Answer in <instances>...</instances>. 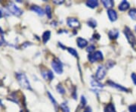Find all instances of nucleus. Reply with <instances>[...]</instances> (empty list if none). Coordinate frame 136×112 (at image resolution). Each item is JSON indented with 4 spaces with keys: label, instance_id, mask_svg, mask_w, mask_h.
Wrapping results in <instances>:
<instances>
[{
    "label": "nucleus",
    "instance_id": "32",
    "mask_svg": "<svg viewBox=\"0 0 136 112\" xmlns=\"http://www.w3.org/2000/svg\"><path fill=\"white\" fill-rule=\"evenodd\" d=\"M83 112H92V109H91L90 107H87L86 109L84 110V111Z\"/></svg>",
    "mask_w": 136,
    "mask_h": 112
},
{
    "label": "nucleus",
    "instance_id": "24",
    "mask_svg": "<svg viewBox=\"0 0 136 112\" xmlns=\"http://www.w3.org/2000/svg\"><path fill=\"white\" fill-rule=\"evenodd\" d=\"M67 50H68V52H70V54H71L73 56H74V57H76V58L78 57V52H76V49H74L73 48H68Z\"/></svg>",
    "mask_w": 136,
    "mask_h": 112
},
{
    "label": "nucleus",
    "instance_id": "30",
    "mask_svg": "<svg viewBox=\"0 0 136 112\" xmlns=\"http://www.w3.org/2000/svg\"><path fill=\"white\" fill-rule=\"evenodd\" d=\"M131 77H132V80L133 81V83L135 85H136V74L135 73H132V75H131Z\"/></svg>",
    "mask_w": 136,
    "mask_h": 112
},
{
    "label": "nucleus",
    "instance_id": "23",
    "mask_svg": "<svg viewBox=\"0 0 136 112\" xmlns=\"http://www.w3.org/2000/svg\"><path fill=\"white\" fill-rule=\"evenodd\" d=\"M57 91L60 94H61V95H63V94H64L65 93L64 88L63 87V86H62L61 84H58L57 86Z\"/></svg>",
    "mask_w": 136,
    "mask_h": 112
},
{
    "label": "nucleus",
    "instance_id": "12",
    "mask_svg": "<svg viewBox=\"0 0 136 112\" xmlns=\"http://www.w3.org/2000/svg\"><path fill=\"white\" fill-rule=\"evenodd\" d=\"M129 7H130V5L127 1H122L119 5V10L124 12V11H126L127 9H129Z\"/></svg>",
    "mask_w": 136,
    "mask_h": 112
},
{
    "label": "nucleus",
    "instance_id": "19",
    "mask_svg": "<svg viewBox=\"0 0 136 112\" xmlns=\"http://www.w3.org/2000/svg\"><path fill=\"white\" fill-rule=\"evenodd\" d=\"M91 84H92V86L93 87H98V88H103V87H104V85H103V84H101L100 83H99L98 81L95 80H92Z\"/></svg>",
    "mask_w": 136,
    "mask_h": 112
},
{
    "label": "nucleus",
    "instance_id": "14",
    "mask_svg": "<svg viewBox=\"0 0 136 112\" xmlns=\"http://www.w3.org/2000/svg\"><path fill=\"white\" fill-rule=\"evenodd\" d=\"M102 3H103L104 6L106 8H108V9H111V8L114 5V2L111 1V0H103Z\"/></svg>",
    "mask_w": 136,
    "mask_h": 112
},
{
    "label": "nucleus",
    "instance_id": "15",
    "mask_svg": "<svg viewBox=\"0 0 136 112\" xmlns=\"http://www.w3.org/2000/svg\"><path fill=\"white\" fill-rule=\"evenodd\" d=\"M108 36L110 39H116L119 36V31L117 30H111L109 31Z\"/></svg>",
    "mask_w": 136,
    "mask_h": 112
},
{
    "label": "nucleus",
    "instance_id": "4",
    "mask_svg": "<svg viewBox=\"0 0 136 112\" xmlns=\"http://www.w3.org/2000/svg\"><path fill=\"white\" fill-rule=\"evenodd\" d=\"M106 74H107V68L104 65H99L95 74L96 79L98 80H102L106 76Z\"/></svg>",
    "mask_w": 136,
    "mask_h": 112
},
{
    "label": "nucleus",
    "instance_id": "11",
    "mask_svg": "<svg viewBox=\"0 0 136 112\" xmlns=\"http://www.w3.org/2000/svg\"><path fill=\"white\" fill-rule=\"evenodd\" d=\"M30 9L32 11L35 12L36 14H38V15H39V16H41V17H43V15H44V13H45L44 11L43 10V8L37 6V5H33L32 7L30 8Z\"/></svg>",
    "mask_w": 136,
    "mask_h": 112
},
{
    "label": "nucleus",
    "instance_id": "28",
    "mask_svg": "<svg viewBox=\"0 0 136 112\" xmlns=\"http://www.w3.org/2000/svg\"><path fill=\"white\" fill-rule=\"evenodd\" d=\"M86 98H85V96H82V97H81V105H82V106H85L86 104Z\"/></svg>",
    "mask_w": 136,
    "mask_h": 112
},
{
    "label": "nucleus",
    "instance_id": "22",
    "mask_svg": "<svg viewBox=\"0 0 136 112\" xmlns=\"http://www.w3.org/2000/svg\"><path fill=\"white\" fill-rule=\"evenodd\" d=\"M45 13L47 14V17L51 19V8L50 5H47V6H45Z\"/></svg>",
    "mask_w": 136,
    "mask_h": 112
},
{
    "label": "nucleus",
    "instance_id": "7",
    "mask_svg": "<svg viewBox=\"0 0 136 112\" xmlns=\"http://www.w3.org/2000/svg\"><path fill=\"white\" fill-rule=\"evenodd\" d=\"M67 24L68 27L70 28H79L80 27V23L79 21L74 18H70L67 19Z\"/></svg>",
    "mask_w": 136,
    "mask_h": 112
},
{
    "label": "nucleus",
    "instance_id": "26",
    "mask_svg": "<svg viewBox=\"0 0 136 112\" xmlns=\"http://www.w3.org/2000/svg\"><path fill=\"white\" fill-rule=\"evenodd\" d=\"M53 78H54V74H53L52 71L51 70H49L48 71V79L49 80H52Z\"/></svg>",
    "mask_w": 136,
    "mask_h": 112
},
{
    "label": "nucleus",
    "instance_id": "17",
    "mask_svg": "<svg viewBox=\"0 0 136 112\" xmlns=\"http://www.w3.org/2000/svg\"><path fill=\"white\" fill-rule=\"evenodd\" d=\"M105 112H116V109H115V106L114 104L110 103L106 106L105 109H104Z\"/></svg>",
    "mask_w": 136,
    "mask_h": 112
},
{
    "label": "nucleus",
    "instance_id": "18",
    "mask_svg": "<svg viewBox=\"0 0 136 112\" xmlns=\"http://www.w3.org/2000/svg\"><path fill=\"white\" fill-rule=\"evenodd\" d=\"M129 17L132 19V20H136V8H132L129 12Z\"/></svg>",
    "mask_w": 136,
    "mask_h": 112
},
{
    "label": "nucleus",
    "instance_id": "34",
    "mask_svg": "<svg viewBox=\"0 0 136 112\" xmlns=\"http://www.w3.org/2000/svg\"><path fill=\"white\" fill-rule=\"evenodd\" d=\"M135 32H136V25H135Z\"/></svg>",
    "mask_w": 136,
    "mask_h": 112
},
{
    "label": "nucleus",
    "instance_id": "13",
    "mask_svg": "<svg viewBox=\"0 0 136 112\" xmlns=\"http://www.w3.org/2000/svg\"><path fill=\"white\" fill-rule=\"evenodd\" d=\"M86 5L91 8H94L98 6V2L96 0H88L86 2Z\"/></svg>",
    "mask_w": 136,
    "mask_h": 112
},
{
    "label": "nucleus",
    "instance_id": "9",
    "mask_svg": "<svg viewBox=\"0 0 136 112\" xmlns=\"http://www.w3.org/2000/svg\"><path fill=\"white\" fill-rule=\"evenodd\" d=\"M108 15L110 21H116L117 20V13L114 9H108Z\"/></svg>",
    "mask_w": 136,
    "mask_h": 112
},
{
    "label": "nucleus",
    "instance_id": "27",
    "mask_svg": "<svg viewBox=\"0 0 136 112\" xmlns=\"http://www.w3.org/2000/svg\"><path fill=\"white\" fill-rule=\"evenodd\" d=\"M129 112H136V105H132L129 108Z\"/></svg>",
    "mask_w": 136,
    "mask_h": 112
},
{
    "label": "nucleus",
    "instance_id": "3",
    "mask_svg": "<svg viewBox=\"0 0 136 112\" xmlns=\"http://www.w3.org/2000/svg\"><path fill=\"white\" fill-rule=\"evenodd\" d=\"M51 67L57 74H61L63 73V64L59 59H55L52 61Z\"/></svg>",
    "mask_w": 136,
    "mask_h": 112
},
{
    "label": "nucleus",
    "instance_id": "33",
    "mask_svg": "<svg viewBox=\"0 0 136 112\" xmlns=\"http://www.w3.org/2000/svg\"><path fill=\"white\" fill-rule=\"evenodd\" d=\"M2 17V11L0 10V18H1Z\"/></svg>",
    "mask_w": 136,
    "mask_h": 112
},
{
    "label": "nucleus",
    "instance_id": "31",
    "mask_svg": "<svg viewBox=\"0 0 136 112\" xmlns=\"http://www.w3.org/2000/svg\"><path fill=\"white\" fill-rule=\"evenodd\" d=\"M64 0H61V1H58V0H55L54 1V3L55 4H57V5H61V4H62V3H64Z\"/></svg>",
    "mask_w": 136,
    "mask_h": 112
},
{
    "label": "nucleus",
    "instance_id": "16",
    "mask_svg": "<svg viewBox=\"0 0 136 112\" xmlns=\"http://www.w3.org/2000/svg\"><path fill=\"white\" fill-rule=\"evenodd\" d=\"M50 36H51V32L49 30H47V31H45L44 33L43 34V43H46V42H48L49 40V39H50Z\"/></svg>",
    "mask_w": 136,
    "mask_h": 112
},
{
    "label": "nucleus",
    "instance_id": "25",
    "mask_svg": "<svg viewBox=\"0 0 136 112\" xmlns=\"http://www.w3.org/2000/svg\"><path fill=\"white\" fill-rule=\"evenodd\" d=\"M61 108L64 111V112H70V108L66 103H62L61 105Z\"/></svg>",
    "mask_w": 136,
    "mask_h": 112
},
{
    "label": "nucleus",
    "instance_id": "35",
    "mask_svg": "<svg viewBox=\"0 0 136 112\" xmlns=\"http://www.w3.org/2000/svg\"><path fill=\"white\" fill-rule=\"evenodd\" d=\"M0 105H2V102H1V100H0Z\"/></svg>",
    "mask_w": 136,
    "mask_h": 112
},
{
    "label": "nucleus",
    "instance_id": "1",
    "mask_svg": "<svg viewBox=\"0 0 136 112\" xmlns=\"http://www.w3.org/2000/svg\"><path fill=\"white\" fill-rule=\"evenodd\" d=\"M16 77H17L18 83L21 85V87H23V89H28V90H32V88H31L30 83L29 82V80L24 74H23V73H17L16 74Z\"/></svg>",
    "mask_w": 136,
    "mask_h": 112
},
{
    "label": "nucleus",
    "instance_id": "20",
    "mask_svg": "<svg viewBox=\"0 0 136 112\" xmlns=\"http://www.w3.org/2000/svg\"><path fill=\"white\" fill-rule=\"evenodd\" d=\"M87 24H88V25L89 26V27H95L96 26H97V21H95V20H94L92 18H91V19H89L88 22H87Z\"/></svg>",
    "mask_w": 136,
    "mask_h": 112
},
{
    "label": "nucleus",
    "instance_id": "21",
    "mask_svg": "<svg viewBox=\"0 0 136 112\" xmlns=\"http://www.w3.org/2000/svg\"><path fill=\"white\" fill-rule=\"evenodd\" d=\"M47 94H48V96H49V99L51 100V103L54 105V106L55 107V108H57V102H56V100L55 99V98L52 96V95L49 92H47Z\"/></svg>",
    "mask_w": 136,
    "mask_h": 112
},
{
    "label": "nucleus",
    "instance_id": "29",
    "mask_svg": "<svg viewBox=\"0 0 136 112\" xmlns=\"http://www.w3.org/2000/svg\"><path fill=\"white\" fill-rule=\"evenodd\" d=\"M94 49H95L94 46H93V45H91V46H89L88 47V49H87V52L90 53V52H92Z\"/></svg>",
    "mask_w": 136,
    "mask_h": 112
},
{
    "label": "nucleus",
    "instance_id": "10",
    "mask_svg": "<svg viewBox=\"0 0 136 112\" xmlns=\"http://www.w3.org/2000/svg\"><path fill=\"white\" fill-rule=\"evenodd\" d=\"M76 42H77L78 46H79V48H81V49L85 48V47L87 46V45H88V41L86 40H85V39H83V38H81V37L77 38Z\"/></svg>",
    "mask_w": 136,
    "mask_h": 112
},
{
    "label": "nucleus",
    "instance_id": "5",
    "mask_svg": "<svg viewBox=\"0 0 136 112\" xmlns=\"http://www.w3.org/2000/svg\"><path fill=\"white\" fill-rule=\"evenodd\" d=\"M89 61H91L92 63H94V62H96L98 61H101L104 59V56H103V54L102 52H100V51H97L95 52H94L93 54H90L88 55V57Z\"/></svg>",
    "mask_w": 136,
    "mask_h": 112
},
{
    "label": "nucleus",
    "instance_id": "6",
    "mask_svg": "<svg viewBox=\"0 0 136 112\" xmlns=\"http://www.w3.org/2000/svg\"><path fill=\"white\" fill-rule=\"evenodd\" d=\"M8 8L9 12H10L11 14L15 15V16H20V15H21L22 13H23L21 10L17 7L14 3H13V2H10V3L8 4Z\"/></svg>",
    "mask_w": 136,
    "mask_h": 112
},
{
    "label": "nucleus",
    "instance_id": "8",
    "mask_svg": "<svg viewBox=\"0 0 136 112\" xmlns=\"http://www.w3.org/2000/svg\"><path fill=\"white\" fill-rule=\"evenodd\" d=\"M107 83L109 85V86H110L111 87H114V88H116V89H118V90H120V91H122V92H128V89H126V87H124V86H122L121 85H119V84H116V83H114L113 81H111V80H109L107 82Z\"/></svg>",
    "mask_w": 136,
    "mask_h": 112
},
{
    "label": "nucleus",
    "instance_id": "2",
    "mask_svg": "<svg viewBox=\"0 0 136 112\" xmlns=\"http://www.w3.org/2000/svg\"><path fill=\"white\" fill-rule=\"evenodd\" d=\"M124 34L126 35V37L128 40V42L131 44V46L134 48L136 49V38L133 34V33L131 31V30L128 27H125L124 30Z\"/></svg>",
    "mask_w": 136,
    "mask_h": 112
}]
</instances>
